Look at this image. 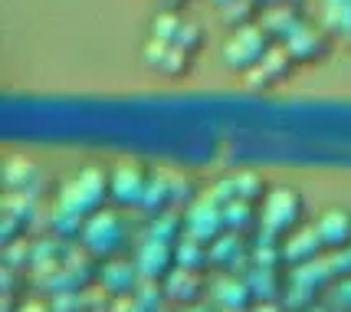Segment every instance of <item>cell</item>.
I'll return each instance as SVG.
<instances>
[{
    "label": "cell",
    "instance_id": "cell-24",
    "mask_svg": "<svg viewBox=\"0 0 351 312\" xmlns=\"http://www.w3.org/2000/svg\"><path fill=\"white\" fill-rule=\"evenodd\" d=\"M230 187H233V201H246V204H263L266 194H269L266 178L256 171H237L230 178Z\"/></svg>",
    "mask_w": 351,
    "mask_h": 312
},
{
    "label": "cell",
    "instance_id": "cell-31",
    "mask_svg": "<svg viewBox=\"0 0 351 312\" xmlns=\"http://www.w3.org/2000/svg\"><path fill=\"white\" fill-rule=\"evenodd\" d=\"M210 3H214L217 10H223V7H227V3H233V0H210Z\"/></svg>",
    "mask_w": 351,
    "mask_h": 312
},
{
    "label": "cell",
    "instance_id": "cell-6",
    "mask_svg": "<svg viewBox=\"0 0 351 312\" xmlns=\"http://www.w3.org/2000/svg\"><path fill=\"white\" fill-rule=\"evenodd\" d=\"M152 171L145 161L138 158H125L112 168V201L119 207H138L145 204V194H148V184H152Z\"/></svg>",
    "mask_w": 351,
    "mask_h": 312
},
{
    "label": "cell",
    "instance_id": "cell-10",
    "mask_svg": "<svg viewBox=\"0 0 351 312\" xmlns=\"http://www.w3.org/2000/svg\"><path fill=\"white\" fill-rule=\"evenodd\" d=\"M141 60H145V66H148L152 73H158V76L178 79V76H187V73L194 69V60H197V56L184 53V49L174 47V43H161V40L148 36L145 47H141Z\"/></svg>",
    "mask_w": 351,
    "mask_h": 312
},
{
    "label": "cell",
    "instance_id": "cell-28",
    "mask_svg": "<svg viewBox=\"0 0 351 312\" xmlns=\"http://www.w3.org/2000/svg\"><path fill=\"white\" fill-rule=\"evenodd\" d=\"M332 299H335V306L341 312H351V280L335 283V293H332Z\"/></svg>",
    "mask_w": 351,
    "mask_h": 312
},
{
    "label": "cell",
    "instance_id": "cell-8",
    "mask_svg": "<svg viewBox=\"0 0 351 312\" xmlns=\"http://www.w3.org/2000/svg\"><path fill=\"white\" fill-rule=\"evenodd\" d=\"M289 49V56L295 60V66H312V62H325L335 49V36L325 30V27H312V23H302L299 30L292 33L289 40L282 43Z\"/></svg>",
    "mask_w": 351,
    "mask_h": 312
},
{
    "label": "cell",
    "instance_id": "cell-29",
    "mask_svg": "<svg viewBox=\"0 0 351 312\" xmlns=\"http://www.w3.org/2000/svg\"><path fill=\"white\" fill-rule=\"evenodd\" d=\"M16 312H56V306H49L43 299H27V302H20Z\"/></svg>",
    "mask_w": 351,
    "mask_h": 312
},
{
    "label": "cell",
    "instance_id": "cell-26",
    "mask_svg": "<svg viewBox=\"0 0 351 312\" xmlns=\"http://www.w3.org/2000/svg\"><path fill=\"white\" fill-rule=\"evenodd\" d=\"M174 47H181L184 53H191V56H197L200 47H204V30H200L197 23H191V20H184L181 33H178V40H174Z\"/></svg>",
    "mask_w": 351,
    "mask_h": 312
},
{
    "label": "cell",
    "instance_id": "cell-9",
    "mask_svg": "<svg viewBox=\"0 0 351 312\" xmlns=\"http://www.w3.org/2000/svg\"><path fill=\"white\" fill-rule=\"evenodd\" d=\"M292 69H295V60L289 56V49L282 47V43H276V47L246 73L243 82H246V89H253V93L276 89V86H282V82L292 76Z\"/></svg>",
    "mask_w": 351,
    "mask_h": 312
},
{
    "label": "cell",
    "instance_id": "cell-11",
    "mask_svg": "<svg viewBox=\"0 0 351 312\" xmlns=\"http://www.w3.org/2000/svg\"><path fill=\"white\" fill-rule=\"evenodd\" d=\"M178 243H168V240H158V237H145V243L138 247L135 263L141 269V276L152 283H165L171 276V269L178 266V253H174Z\"/></svg>",
    "mask_w": 351,
    "mask_h": 312
},
{
    "label": "cell",
    "instance_id": "cell-13",
    "mask_svg": "<svg viewBox=\"0 0 351 312\" xmlns=\"http://www.w3.org/2000/svg\"><path fill=\"white\" fill-rule=\"evenodd\" d=\"M322 256H328V250L322 243L315 224H312V227L302 224L295 234H289L282 240V260H286V266H306V263L322 260Z\"/></svg>",
    "mask_w": 351,
    "mask_h": 312
},
{
    "label": "cell",
    "instance_id": "cell-1",
    "mask_svg": "<svg viewBox=\"0 0 351 312\" xmlns=\"http://www.w3.org/2000/svg\"><path fill=\"white\" fill-rule=\"evenodd\" d=\"M112 197V171L102 165H86L79 168L56 194V207L89 220L95 211H102L106 201Z\"/></svg>",
    "mask_w": 351,
    "mask_h": 312
},
{
    "label": "cell",
    "instance_id": "cell-3",
    "mask_svg": "<svg viewBox=\"0 0 351 312\" xmlns=\"http://www.w3.org/2000/svg\"><path fill=\"white\" fill-rule=\"evenodd\" d=\"M128 240H132V227H128V220L119 214V211H95L89 220H86V227H82V234H79V243L89 250L95 260H115V256H122L125 247H128Z\"/></svg>",
    "mask_w": 351,
    "mask_h": 312
},
{
    "label": "cell",
    "instance_id": "cell-23",
    "mask_svg": "<svg viewBox=\"0 0 351 312\" xmlns=\"http://www.w3.org/2000/svg\"><path fill=\"white\" fill-rule=\"evenodd\" d=\"M174 253H178V266H184V269H197V273H207V269L214 266V263H210V243L194 240V237H187V234L178 240Z\"/></svg>",
    "mask_w": 351,
    "mask_h": 312
},
{
    "label": "cell",
    "instance_id": "cell-21",
    "mask_svg": "<svg viewBox=\"0 0 351 312\" xmlns=\"http://www.w3.org/2000/svg\"><path fill=\"white\" fill-rule=\"evenodd\" d=\"M322 27L335 36V43L351 49V0H322Z\"/></svg>",
    "mask_w": 351,
    "mask_h": 312
},
{
    "label": "cell",
    "instance_id": "cell-2",
    "mask_svg": "<svg viewBox=\"0 0 351 312\" xmlns=\"http://www.w3.org/2000/svg\"><path fill=\"white\" fill-rule=\"evenodd\" d=\"M260 234L273 237V240H286L289 234H295L302 224H306V197L302 191H295L289 184L269 187L266 201L260 207Z\"/></svg>",
    "mask_w": 351,
    "mask_h": 312
},
{
    "label": "cell",
    "instance_id": "cell-5",
    "mask_svg": "<svg viewBox=\"0 0 351 312\" xmlns=\"http://www.w3.org/2000/svg\"><path fill=\"white\" fill-rule=\"evenodd\" d=\"M276 47V40L263 30V23H253V27H243V30H233L227 36V43L220 47V60L230 73H240L246 76L256 62Z\"/></svg>",
    "mask_w": 351,
    "mask_h": 312
},
{
    "label": "cell",
    "instance_id": "cell-17",
    "mask_svg": "<svg viewBox=\"0 0 351 312\" xmlns=\"http://www.w3.org/2000/svg\"><path fill=\"white\" fill-rule=\"evenodd\" d=\"M210 299H214L220 309H237V312H250V306L256 302L246 276H237V273L217 276V280L210 283Z\"/></svg>",
    "mask_w": 351,
    "mask_h": 312
},
{
    "label": "cell",
    "instance_id": "cell-12",
    "mask_svg": "<svg viewBox=\"0 0 351 312\" xmlns=\"http://www.w3.org/2000/svg\"><path fill=\"white\" fill-rule=\"evenodd\" d=\"M141 269H138L135 260H122V256H115V260H102L99 263V283L106 286V293H112L115 299L122 296H135L138 289H141Z\"/></svg>",
    "mask_w": 351,
    "mask_h": 312
},
{
    "label": "cell",
    "instance_id": "cell-30",
    "mask_svg": "<svg viewBox=\"0 0 351 312\" xmlns=\"http://www.w3.org/2000/svg\"><path fill=\"white\" fill-rule=\"evenodd\" d=\"M250 312H289V309H286V302H279V299H263V302H253Z\"/></svg>",
    "mask_w": 351,
    "mask_h": 312
},
{
    "label": "cell",
    "instance_id": "cell-20",
    "mask_svg": "<svg viewBox=\"0 0 351 312\" xmlns=\"http://www.w3.org/2000/svg\"><path fill=\"white\" fill-rule=\"evenodd\" d=\"M315 227H319V237L328 253L351 247V211L348 207H328V211L315 220Z\"/></svg>",
    "mask_w": 351,
    "mask_h": 312
},
{
    "label": "cell",
    "instance_id": "cell-16",
    "mask_svg": "<svg viewBox=\"0 0 351 312\" xmlns=\"http://www.w3.org/2000/svg\"><path fill=\"white\" fill-rule=\"evenodd\" d=\"M161 286H165V296L181 302V306H197L200 299H204V293H210V283L204 280V273L184 269V266H174L171 276Z\"/></svg>",
    "mask_w": 351,
    "mask_h": 312
},
{
    "label": "cell",
    "instance_id": "cell-15",
    "mask_svg": "<svg viewBox=\"0 0 351 312\" xmlns=\"http://www.w3.org/2000/svg\"><path fill=\"white\" fill-rule=\"evenodd\" d=\"M210 263L223 273H237L240 266H253V247L246 243V237L227 230L210 243Z\"/></svg>",
    "mask_w": 351,
    "mask_h": 312
},
{
    "label": "cell",
    "instance_id": "cell-14",
    "mask_svg": "<svg viewBox=\"0 0 351 312\" xmlns=\"http://www.w3.org/2000/svg\"><path fill=\"white\" fill-rule=\"evenodd\" d=\"M33 220H36V197L7 191L3 194V243L7 247L16 243L20 234H27V227H30Z\"/></svg>",
    "mask_w": 351,
    "mask_h": 312
},
{
    "label": "cell",
    "instance_id": "cell-4",
    "mask_svg": "<svg viewBox=\"0 0 351 312\" xmlns=\"http://www.w3.org/2000/svg\"><path fill=\"white\" fill-rule=\"evenodd\" d=\"M194 201H197V191H194L191 178L171 171V168H154L141 211L148 217H158V214H168V211H187Z\"/></svg>",
    "mask_w": 351,
    "mask_h": 312
},
{
    "label": "cell",
    "instance_id": "cell-22",
    "mask_svg": "<svg viewBox=\"0 0 351 312\" xmlns=\"http://www.w3.org/2000/svg\"><path fill=\"white\" fill-rule=\"evenodd\" d=\"M223 220H227V230H233V234H240V237H250L253 230L263 227L256 204H246V201H230L223 207Z\"/></svg>",
    "mask_w": 351,
    "mask_h": 312
},
{
    "label": "cell",
    "instance_id": "cell-7",
    "mask_svg": "<svg viewBox=\"0 0 351 312\" xmlns=\"http://www.w3.org/2000/svg\"><path fill=\"white\" fill-rule=\"evenodd\" d=\"M184 234L214 243L220 234H227V220H223V204L217 201L214 194H197V201L184 211Z\"/></svg>",
    "mask_w": 351,
    "mask_h": 312
},
{
    "label": "cell",
    "instance_id": "cell-18",
    "mask_svg": "<svg viewBox=\"0 0 351 312\" xmlns=\"http://www.w3.org/2000/svg\"><path fill=\"white\" fill-rule=\"evenodd\" d=\"M3 184H7V191H14V194H30V197L40 201L46 174L30 158H10L7 161V171H3Z\"/></svg>",
    "mask_w": 351,
    "mask_h": 312
},
{
    "label": "cell",
    "instance_id": "cell-27",
    "mask_svg": "<svg viewBox=\"0 0 351 312\" xmlns=\"http://www.w3.org/2000/svg\"><path fill=\"white\" fill-rule=\"evenodd\" d=\"M325 260H328V266H332V276H335V283L351 280V247L335 250V253H328Z\"/></svg>",
    "mask_w": 351,
    "mask_h": 312
},
{
    "label": "cell",
    "instance_id": "cell-32",
    "mask_svg": "<svg viewBox=\"0 0 351 312\" xmlns=\"http://www.w3.org/2000/svg\"><path fill=\"white\" fill-rule=\"evenodd\" d=\"M253 3H260L263 10H266V7H273V3H279V0H253Z\"/></svg>",
    "mask_w": 351,
    "mask_h": 312
},
{
    "label": "cell",
    "instance_id": "cell-25",
    "mask_svg": "<svg viewBox=\"0 0 351 312\" xmlns=\"http://www.w3.org/2000/svg\"><path fill=\"white\" fill-rule=\"evenodd\" d=\"M181 27H184V16L178 14V10L165 7V10H161V14L152 20V27H148V36L161 40V43H174V40H178V33H181Z\"/></svg>",
    "mask_w": 351,
    "mask_h": 312
},
{
    "label": "cell",
    "instance_id": "cell-19",
    "mask_svg": "<svg viewBox=\"0 0 351 312\" xmlns=\"http://www.w3.org/2000/svg\"><path fill=\"white\" fill-rule=\"evenodd\" d=\"M260 23H263V30L269 33L276 43H286L292 33L306 23V16H302V10H299V3L279 0V3H273V7H266V10H263Z\"/></svg>",
    "mask_w": 351,
    "mask_h": 312
}]
</instances>
